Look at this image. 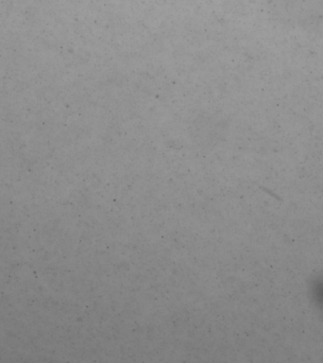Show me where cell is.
Here are the masks:
<instances>
[{
  "mask_svg": "<svg viewBox=\"0 0 323 363\" xmlns=\"http://www.w3.org/2000/svg\"><path fill=\"white\" fill-rule=\"evenodd\" d=\"M314 299L323 306V277L316 281L313 286Z\"/></svg>",
  "mask_w": 323,
  "mask_h": 363,
  "instance_id": "obj_1",
  "label": "cell"
}]
</instances>
